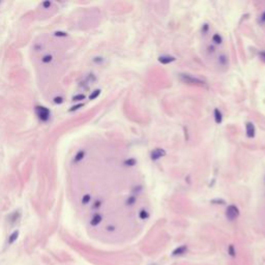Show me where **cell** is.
<instances>
[{"label":"cell","mask_w":265,"mask_h":265,"mask_svg":"<svg viewBox=\"0 0 265 265\" xmlns=\"http://www.w3.org/2000/svg\"><path fill=\"white\" fill-rule=\"evenodd\" d=\"M180 81H182L185 84H189V85H204L205 81H203L202 79L197 78V77H194L192 75H189V74H179L178 75Z\"/></svg>","instance_id":"1"},{"label":"cell","mask_w":265,"mask_h":265,"mask_svg":"<svg viewBox=\"0 0 265 265\" xmlns=\"http://www.w3.org/2000/svg\"><path fill=\"white\" fill-rule=\"evenodd\" d=\"M166 154H167V152H166L165 149L157 147V148H154L150 152V159H151V161H159L160 159L165 157Z\"/></svg>","instance_id":"2"},{"label":"cell","mask_w":265,"mask_h":265,"mask_svg":"<svg viewBox=\"0 0 265 265\" xmlns=\"http://www.w3.org/2000/svg\"><path fill=\"white\" fill-rule=\"evenodd\" d=\"M226 213H227V216L229 219H233L237 217L238 214H239V210H238L237 206L236 205H229L227 207V210H226Z\"/></svg>","instance_id":"3"},{"label":"cell","mask_w":265,"mask_h":265,"mask_svg":"<svg viewBox=\"0 0 265 265\" xmlns=\"http://www.w3.org/2000/svg\"><path fill=\"white\" fill-rule=\"evenodd\" d=\"M246 134L248 138H254L255 135H256V127L253 122L249 121L246 122Z\"/></svg>","instance_id":"4"},{"label":"cell","mask_w":265,"mask_h":265,"mask_svg":"<svg viewBox=\"0 0 265 265\" xmlns=\"http://www.w3.org/2000/svg\"><path fill=\"white\" fill-rule=\"evenodd\" d=\"M159 62L162 63V64H169V63L174 62L176 60V58L174 56H171V55H162L157 58Z\"/></svg>","instance_id":"5"},{"label":"cell","mask_w":265,"mask_h":265,"mask_svg":"<svg viewBox=\"0 0 265 265\" xmlns=\"http://www.w3.org/2000/svg\"><path fill=\"white\" fill-rule=\"evenodd\" d=\"M213 116H214V121H215L216 124H221V123L223 122V114L217 108L214 109Z\"/></svg>","instance_id":"6"},{"label":"cell","mask_w":265,"mask_h":265,"mask_svg":"<svg viewBox=\"0 0 265 265\" xmlns=\"http://www.w3.org/2000/svg\"><path fill=\"white\" fill-rule=\"evenodd\" d=\"M123 164H124V166H126V167H134V166H136V164H137V160H136L135 157H130V159L125 160Z\"/></svg>","instance_id":"7"},{"label":"cell","mask_w":265,"mask_h":265,"mask_svg":"<svg viewBox=\"0 0 265 265\" xmlns=\"http://www.w3.org/2000/svg\"><path fill=\"white\" fill-rule=\"evenodd\" d=\"M212 41H213V43H215V45H221L223 41V37L221 36V34H219V33H215V34L212 35Z\"/></svg>","instance_id":"8"},{"label":"cell","mask_w":265,"mask_h":265,"mask_svg":"<svg viewBox=\"0 0 265 265\" xmlns=\"http://www.w3.org/2000/svg\"><path fill=\"white\" fill-rule=\"evenodd\" d=\"M227 62H228L227 56H226V55H224V54L219 55V64H221V65H226V64H227Z\"/></svg>","instance_id":"9"},{"label":"cell","mask_w":265,"mask_h":265,"mask_svg":"<svg viewBox=\"0 0 265 265\" xmlns=\"http://www.w3.org/2000/svg\"><path fill=\"white\" fill-rule=\"evenodd\" d=\"M139 216H140V219H148L149 213L147 212V210H145V209H142V210L139 212Z\"/></svg>","instance_id":"10"},{"label":"cell","mask_w":265,"mask_h":265,"mask_svg":"<svg viewBox=\"0 0 265 265\" xmlns=\"http://www.w3.org/2000/svg\"><path fill=\"white\" fill-rule=\"evenodd\" d=\"M136 201H137V199H136V197H135V196H132V197L127 198V200H126V204H127V205H132V204H135V203H136Z\"/></svg>","instance_id":"11"},{"label":"cell","mask_w":265,"mask_h":265,"mask_svg":"<svg viewBox=\"0 0 265 265\" xmlns=\"http://www.w3.org/2000/svg\"><path fill=\"white\" fill-rule=\"evenodd\" d=\"M208 28H209V26H208V24H204L202 26V32H203V34H206L207 33V31H208Z\"/></svg>","instance_id":"12"},{"label":"cell","mask_w":265,"mask_h":265,"mask_svg":"<svg viewBox=\"0 0 265 265\" xmlns=\"http://www.w3.org/2000/svg\"><path fill=\"white\" fill-rule=\"evenodd\" d=\"M260 22L263 23V24L265 23V11H263L262 14H261V16H260Z\"/></svg>","instance_id":"13"},{"label":"cell","mask_w":265,"mask_h":265,"mask_svg":"<svg viewBox=\"0 0 265 265\" xmlns=\"http://www.w3.org/2000/svg\"><path fill=\"white\" fill-rule=\"evenodd\" d=\"M260 57H261V60H262L263 62H265V51H262L260 52Z\"/></svg>","instance_id":"14"},{"label":"cell","mask_w":265,"mask_h":265,"mask_svg":"<svg viewBox=\"0 0 265 265\" xmlns=\"http://www.w3.org/2000/svg\"><path fill=\"white\" fill-rule=\"evenodd\" d=\"M214 51H215L214 47H212V46H209L208 47V52H209V53H213Z\"/></svg>","instance_id":"15"},{"label":"cell","mask_w":265,"mask_h":265,"mask_svg":"<svg viewBox=\"0 0 265 265\" xmlns=\"http://www.w3.org/2000/svg\"><path fill=\"white\" fill-rule=\"evenodd\" d=\"M212 202H213V203H214V202H216V203H221V204H225V201H224V200H219H219H217V201L213 200V201H212Z\"/></svg>","instance_id":"16"}]
</instances>
